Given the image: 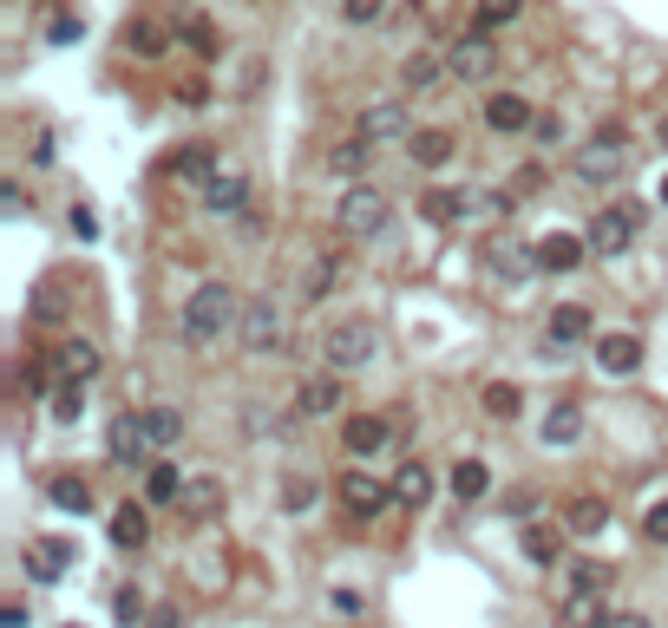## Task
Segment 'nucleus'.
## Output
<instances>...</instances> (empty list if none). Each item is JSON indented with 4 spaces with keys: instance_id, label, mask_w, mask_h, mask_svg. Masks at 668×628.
I'll use <instances>...</instances> for the list:
<instances>
[{
    "instance_id": "f257e3e1",
    "label": "nucleus",
    "mask_w": 668,
    "mask_h": 628,
    "mask_svg": "<svg viewBox=\"0 0 668 628\" xmlns=\"http://www.w3.org/2000/svg\"><path fill=\"white\" fill-rule=\"evenodd\" d=\"M243 321V301H236V288L229 281H204L191 301H184V348H210V341H223L229 328Z\"/></svg>"
},
{
    "instance_id": "f03ea898",
    "label": "nucleus",
    "mask_w": 668,
    "mask_h": 628,
    "mask_svg": "<svg viewBox=\"0 0 668 628\" xmlns=\"http://www.w3.org/2000/svg\"><path fill=\"white\" fill-rule=\"evenodd\" d=\"M643 216H649V204H636V197H623V204H609V209H596L590 216V249L596 256H623L629 243H636V229H643Z\"/></svg>"
},
{
    "instance_id": "7ed1b4c3",
    "label": "nucleus",
    "mask_w": 668,
    "mask_h": 628,
    "mask_svg": "<svg viewBox=\"0 0 668 628\" xmlns=\"http://www.w3.org/2000/svg\"><path fill=\"white\" fill-rule=\"evenodd\" d=\"M623 164H629V132L609 119V125H596V138L577 151V177H584V184H609V177H623Z\"/></svg>"
},
{
    "instance_id": "20e7f679",
    "label": "nucleus",
    "mask_w": 668,
    "mask_h": 628,
    "mask_svg": "<svg viewBox=\"0 0 668 628\" xmlns=\"http://www.w3.org/2000/svg\"><path fill=\"white\" fill-rule=\"evenodd\" d=\"M373 353H380V334H373L368 321H335V328L321 334V360H328L335 373H354V367H368Z\"/></svg>"
},
{
    "instance_id": "39448f33",
    "label": "nucleus",
    "mask_w": 668,
    "mask_h": 628,
    "mask_svg": "<svg viewBox=\"0 0 668 628\" xmlns=\"http://www.w3.org/2000/svg\"><path fill=\"white\" fill-rule=\"evenodd\" d=\"M387 216H393V204H387L373 184H354V191L335 204V223H341V236H354V243L380 236V229H387Z\"/></svg>"
},
{
    "instance_id": "423d86ee",
    "label": "nucleus",
    "mask_w": 668,
    "mask_h": 628,
    "mask_svg": "<svg viewBox=\"0 0 668 628\" xmlns=\"http://www.w3.org/2000/svg\"><path fill=\"white\" fill-rule=\"evenodd\" d=\"M445 66H452V79H465V85H485V79L499 72V47H492V33H485V27L459 33L452 53H445Z\"/></svg>"
},
{
    "instance_id": "0eeeda50",
    "label": "nucleus",
    "mask_w": 668,
    "mask_h": 628,
    "mask_svg": "<svg viewBox=\"0 0 668 628\" xmlns=\"http://www.w3.org/2000/svg\"><path fill=\"white\" fill-rule=\"evenodd\" d=\"M387 504H393V485H387L380 472H368V465H361V472H341V511H348L354 524H373Z\"/></svg>"
},
{
    "instance_id": "6e6552de",
    "label": "nucleus",
    "mask_w": 668,
    "mask_h": 628,
    "mask_svg": "<svg viewBox=\"0 0 668 628\" xmlns=\"http://www.w3.org/2000/svg\"><path fill=\"white\" fill-rule=\"evenodd\" d=\"M531 249H537V269H544V276H571V269H584L590 236H577V229H551V236H537Z\"/></svg>"
},
{
    "instance_id": "1a4fd4ad",
    "label": "nucleus",
    "mask_w": 668,
    "mask_h": 628,
    "mask_svg": "<svg viewBox=\"0 0 668 628\" xmlns=\"http://www.w3.org/2000/svg\"><path fill=\"white\" fill-rule=\"evenodd\" d=\"M236 328H243V348H249V353L282 348V308H276V301H263V295L243 308V321H236Z\"/></svg>"
},
{
    "instance_id": "9d476101",
    "label": "nucleus",
    "mask_w": 668,
    "mask_h": 628,
    "mask_svg": "<svg viewBox=\"0 0 668 628\" xmlns=\"http://www.w3.org/2000/svg\"><path fill=\"white\" fill-rule=\"evenodd\" d=\"M485 125H492L499 138H518V132L537 125V105H531L524 92H492V99H485Z\"/></svg>"
},
{
    "instance_id": "9b49d317",
    "label": "nucleus",
    "mask_w": 668,
    "mask_h": 628,
    "mask_svg": "<svg viewBox=\"0 0 668 628\" xmlns=\"http://www.w3.org/2000/svg\"><path fill=\"white\" fill-rule=\"evenodd\" d=\"M105 452L119 459V465H138L151 452V439H145V413H119L112 425H105Z\"/></svg>"
},
{
    "instance_id": "f8f14e48",
    "label": "nucleus",
    "mask_w": 668,
    "mask_h": 628,
    "mask_svg": "<svg viewBox=\"0 0 668 628\" xmlns=\"http://www.w3.org/2000/svg\"><path fill=\"white\" fill-rule=\"evenodd\" d=\"M112 544H119V550H145L151 544V504L145 497L112 504Z\"/></svg>"
},
{
    "instance_id": "ddd939ff",
    "label": "nucleus",
    "mask_w": 668,
    "mask_h": 628,
    "mask_svg": "<svg viewBox=\"0 0 668 628\" xmlns=\"http://www.w3.org/2000/svg\"><path fill=\"white\" fill-rule=\"evenodd\" d=\"M243 204H249V177H243L236 164H223L217 177H204V209H210V216H236Z\"/></svg>"
},
{
    "instance_id": "4468645a",
    "label": "nucleus",
    "mask_w": 668,
    "mask_h": 628,
    "mask_svg": "<svg viewBox=\"0 0 668 628\" xmlns=\"http://www.w3.org/2000/svg\"><path fill=\"white\" fill-rule=\"evenodd\" d=\"M20 569H27L33 583H53L60 569H73V544H66V537H60V544H53V537H33V544L20 550Z\"/></svg>"
},
{
    "instance_id": "2eb2a0df",
    "label": "nucleus",
    "mask_w": 668,
    "mask_h": 628,
    "mask_svg": "<svg viewBox=\"0 0 668 628\" xmlns=\"http://www.w3.org/2000/svg\"><path fill=\"white\" fill-rule=\"evenodd\" d=\"M387 439H393V419H380V413H354L348 425H341V445H348V459H373Z\"/></svg>"
},
{
    "instance_id": "dca6fc26",
    "label": "nucleus",
    "mask_w": 668,
    "mask_h": 628,
    "mask_svg": "<svg viewBox=\"0 0 668 628\" xmlns=\"http://www.w3.org/2000/svg\"><path fill=\"white\" fill-rule=\"evenodd\" d=\"M393 504H400V511H427V504H433V465H427V459H407V465L393 472Z\"/></svg>"
},
{
    "instance_id": "f3484780",
    "label": "nucleus",
    "mask_w": 668,
    "mask_h": 628,
    "mask_svg": "<svg viewBox=\"0 0 668 628\" xmlns=\"http://www.w3.org/2000/svg\"><path fill=\"white\" fill-rule=\"evenodd\" d=\"M361 138L368 144H387V138H413V125H407V105L400 99H380L361 112Z\"/></svg>"
},
{
    "instance_id": "a211bd4d",
    "label": "nucleus",
    "mask_w": 668,
    "mask_h": 628,
    "mask_svg": "<svg viewBox=\"0 0 668 628\" xmlns=\"http://www.w3.org/2000/svg\"><path fill=\"white\" fill-rule=\"evenodd\" d=\"M590 308H584V301H557V308H551V321H544V334H551V341H557V348H577V341H590Z\"/></svg>"
},
{
    "instance_id": "6ab92c4d",
    "label": "nucleus",
    "mask_w": 668,
    "mask_h": 628,
    "mask_svg": "<svg viewBox=\"0 0 668 628\" xmlns=\"http://www.w3.org/2000/svg\"><path fill=\"white\" fill-rule=\"evenodd\" d=\"M407 151H413V164H420V171H445V164H452V151H459V138H452L445 125H420V132L407 138Z\"/></svg>"
},
{
    "instance_id": "aec40b11",
    "label": "nucleus",
    "mask_w": 668,
    "mask_h": 628,
    "mask_svg": "<svg viewBox=\"0 0 668 628\" xmlns=\"http://www.w3.org/2000/svg\"><path fill=\"white\" fill-rule=\"evenodd\" d=\"M596 367L616 373V380L636 373V367H643V334H603V341H596Z\"/></svg>"
},
{
    "instance_id": "412c9836",
    "label": "nucleus",
    "mask_w": 668,
    "mask_h": 628,
    "mask_svg": "<svg viewBox=\"0 0 668 628\" xmlns=\"http://www.w3.org/2000/svg\"><path fill=\"white\" fill-rule=\"evenodd\" d=\"M217 151L210 144H177L171 157H164V177H217Z\"/></svg>"
},
{
    "instance_id": "4be33fe9",
    "label": "nucleus",
    "mask_w": 668,
    "mask_h": 628,
    "mask_svg": "<svg viewBox=\"0 0 668 628\" xmlns=\"http://www.w3.org/2000/svg\"><path fill=\"white\" fill-rule=\"evenodd\" d=\"M184 485H191V478H184L171 459H151V472H145V504H177V497H184Z\"/></svg>"
},
{
    "instance_id": "5701e85b",
    "label": "nucleus",
    "mask_w": 668,
    "mask_h": 628,
    "mask_svg": "<svg viewBox=\"0 0 668 628\" xmlns=\"http://www.w3.org/2000/svg\"><path fill=\"white\" fill-rule=\"evenodd\" d=\"M584 439V406L577 400H557L551 419H544V445H577Z\"/></svg>"
},
{
    "instance_id": "b1692460",
    "label": "nucleus",
    "mask_w": 668,
    "mask_h": 628,
    "mask_svg": "<svg viewBox=\"0 0 668 628\" xmlns=\"http://www.w3.org/2000/svg\"><path fill=\"white\" fill-rule=\"evenodd\" d=\"M524 557L537 563V569H551V563L564 557V531H557V524H524Z\"/></svg>"
},
{
    "instance_id": "393cba45",
    "label": "nucleus",
    "mask_w": 668,
    "mask_h": 628,
    "mask_svg": "<svg viewBox=\"0 0 668 628\" xmlns=\"http://www.w3.org/2000/svg\"><path fill=\"white\" fill-rule=\"evenodd\" d=\"M485 491H492V465H485V459H459V465H452V497H459V504H479Z\"/></svg>"
},
{
    "instance_id": "a878e982",
    "label": "nucleus",
    "mask_w": 668,
    "mask_h": 628,
    "mask_svg": "<svg viewBox=\"0 0 668 628\" xmlns=\"http://www.w3.org/2000/svg\"><path fill=\"white\" fill-rule=\"evenodd\" d=\"M609 524V504L596 497V491H584V497H571V511H564V531H577V537H596Z\"/></svg>"
},
{
    "instance_id": "bb28decb",
    "label": "nucleus",
    "mask_w": 668,
    "mask_h": 628,
    "mask_svg": "<svg viewBox=\"0 0 668 628\" xmlns=\"http://www.w3.org/2000/svg\"><path fill=\"white\" fill-rule=\"evenodd\" d=\"M177 504H184V517H191V524H204V517H217V511H223V485H217V478H191Z\"/></svg>"
},
{
    "instance_id": "cd10ccee",
    "label": "nucleus",
    "mask_w": 668,
    "mask_h": 628,
    "mask_svg": "<svg viewBox=\"0 0 668 628\" xmlns=\"http://www.w3.org/2000/svg\"><path fill=\"white\" fill-rule=\"evenodd\" d=\"M335 406H341V380H335V373L308 380V387L296 393V413H301V419H315V413H335Z\"/></svg>"
},
{
    "instance_id": "c85d7f7f",
    "label": "nucleus",
    "mask_w": 668,
    "mask_h": 628,
    "mask_svg": "<svg viewBox=\"0 0 668 628\" xmlns=\"http://www.w3.org/2000/svg\"><path fill=\"white\" fill-rule=\"evenodd\" d=\"M145 439H151V452H171V445L184 439V413H177V406H151V413H145Z\"/></svg>"
},
{
    "instance_id": "c756f323",
    "label": "nucleus",
    "mask_w": 668,
    "mask_h": 628,
    "mask_svg": "<svg viewBox=\"0 0 668 628\" xmlns=\"http://www.w3.org/2000/svg\"><path fill=\"white\" fill-rule=\"evenodd\" d=\"M465 209H472V191H427L420 197V216L427 223H459Z\"/></svg>"
},
{
    "instance_id": "7c9ffc66",
    "label": "nucleus",
    "mask_w": 668,
    "mask_h": 628,
    "mask_svg": "<svg viewBox=\"0 0 668 628\" xmlns=\"http://www.w3.org/2000/svg\"><path fill=\"white\" fill-rule=\"evenodd\" d=\"M92 373H99V348H92V341H66V348H60V380L85 387Z\"/></svg>"
},
{
    "instance_id": "2f4dec72",
    "label": "nucleus",
    "mask_w": 668,
    "mask_h": 628,
    "mask_svg": "<svg viewBox=\"0 0 668 628\" xmlns=\"http://www.w3.org/2000/svg\"><path fill=\"white\" fill-rule=\"evenodd\" d=\"M47 491H53V504H60V511H73V517H85V511H92V485H85V478H73V472H53V478H47Z\"/></svg>"
},
{
    "instance_id": "473e14b6",
    "label": "nucleus",
    "mask_w": 668,
    "mask_h": 628,
    "mask_svg": "<svg viewBox=\"0 0 668 628\" xmlns=\"http://www.w3.org/2000/svg\"><path fill=\"white\" fill-rule=\"evenodd\" d=\"M368 157H373V144L354 132V138H341L335 151H328V171H341V177H361V171H368Z\"/></svg>"
},
{
    "instance_id": "72a5a7b5",
    "label": "nucleus",
    "mask_w": 668,
    "mask_h": 628,
    "mask_svg": "<svg viewBox=\"0 0 668 628\" xmlns=\"http://www.w3.org/2000/svg\"><path fill=\"white\" fill-rule=\"evenodd\" d=\"M557 622H564V628H596V622H609V616H603V596H596V589H577V596L564 603V616H557Z\"/></svg>"
},
{
    "instance_id": "f704fd0d",
    "label": "nucleus",
    "mask_w": 668,
    "mask_h": 628,
    "mask_svg": "<svg viewBox=\"0 0 668 628\" xmlns=\"http://www.w3.org/2000/svg\"><path fill=\"white\" fill-rule=\"evenodd\" d=\"M479 406H485L492 419H518V413H524V393L512 387V380H492V387L479 393Z\"/></svg>"
},
{
    "instance_id": "c9c22d12",
    "label": "nucleus",
    "mask_w": 668,
    "mask_h": 628,
    "mask_svg": "<svg viewBox=\"0 0 668 628\" xmlns=\"http://www.w3.org/2000/svg\"><path fill=\"white\" fill-rule=\"evenodd\" d=\"M440 72H452V66H445L440 53H427V47H420V53H407V66H400V79L427 92V85H440Z\"/></svg>"
},
{
    "instance_id": "e433bc0d",
    "label": "nucleus",
    "mask_w": 668,
    "mask_h": 628,
    "mask_svg": "<svg viewBox=\"0 0 668 628\" xmlns=\"http://www.w3.org/2000/svg\"><path fill=\"white\" fill-rule=\"evenodd\" d=\"M177 33H184V40H191V47H197L204 60H217L223 33H217V27H210V20H204V13H184V27H177Z\"/></svg>"
},
{
    "instance_id": "4c0bfd02",
    "label": "nucleus",
    "mask_w": 668,
    "mask_h": 628,
    "mask_svg": "<svg viewBox=\"0 0 668 628\" xmlns=\"http://www.w3.org/2000/svg\"><path fill=\"white\" fill-rule=\"evenodd\" d=\"M518 13H524V0H479V13H472V20L492 33V27H512Z\"/></svg>"
},
{
    "instance_id": "58836bf2",
    "label": "nucleus",
    "mask_w": 668,
    "mask_h": 628,
    "mask_svg": "<svg viewBox=\"0 0 668 628\" xmlns=\"http://www.w3.org/2000/svg\"><path fill=\"white\" fill-rule=\"evenodd\" d=\"M335 262H341V256H315V269L301 276V295H308V301H321V295L335 288Z\"/></svg>"
},
{
    "instance_id": "ea45409f",
    "label": "nucleus",
    "mask_w": 668,
    "mask_h": 628,
    "mask_svg": "<svg viewBox=\"0 0 668 628\" xmlns=\"http://www.w3.org/2000/svg\"><path fill=\"white\" fill-rule=\"evenodd\" d=\"M125 40H132V47H138V53H145V60H157V53H164V47H171V33H164V27H151V20H138V27H132V33H125Z\"/></svg>"
},
{
    "instance_id": "a19ab883",
    "label": "nucleus",
    "mask_w": 668,
    "mask_h": 628,
    "mask_svg": "<svg viewBox=\"0 0 668 628\" xmlns=\"http://www.w3.org/2000/svg\"><path fill=\"white\" fill-rule=\"evenodd\" d=\"M79 406H85V400H79V387H73V380H60V387H53V419H60V425H73Z\"/></svg>"
},
{
    "instance_id": "79ce46f5",
    "label": "nucleus",
    "mask_w": 668,
    "mask_h": 628,
    "mask_svg": "<svg viewBox=\"0 0 668 628\" xmlns=\"http://www.w3.org/2000/svg\"><path fill=\"white\" fill-rule=\"evenodd\" d=\"M112 616H119V622L132 628V622H138V616H145V596H138V589H132V583H125V589H119V596H112Z\"/></svg>"
},
{
    "instance_id": "37998d69",
    "label": "nucleus",
    "mask_w": 668,
    "mask_h": 628,
    "mask_svg": "<svg viewBox=\"0 0 668 628\" xmlns=\"http://www.w3.org/2000/svg\"><path fill=\"white\" fill-rule=\"evenodd\" d=\"M609 576H616L609 563H577V589H596V596H603V589H609Z\"/></svg>"
},
{
    "instance_id": "c03bdc74",
    "label": "nucleus",
    "mask_w": 668,
    "mask_h": 628,
    "mask_svg": "<svg viewBox=\"0 0 668 628\" xmlns=\"http://www.w3.org/2000/svg\"><path fill=\"white\" fill-rule=\"evenodd\" d=\"M282 504H289V511H308V504H315V485H308V478H282Z\"/></svg>"
},
{
    "instance_id": "a18cd8bd",
    "label": "nucleus",
    "mask_w": 668,
    "mask_h": 628,
    "mask_svg": "<svg viewBox=\"0 0 668 628\" xmlns=\"http://www.w3.org/2000/svg\"><path fill=\"white\" fill-rule=\"evenodd\" d=\"M643 537H649V544H668V497H662V504H649V517H643Z\"/></svg>"
},
{
    "instance_id": "49530a36",
    "label": "nucleus",
    "mask_w": 668,
    "mask_h": 628,
    "mask_svg": "<svg viewBox=\"0 0 668 628\" xmlns=\"http://www.w3.org/2000/svg\"><path fill=\"white\" fill-rule=\"evenodd\" d=\"M341 20L368 27V20H380V0H341Z\"/></svg>"
},
{
    "instance_id": "de8ad7c7",
    "label": "nucleus",
    "mask_w": 668,
    "mask_h": 628,
    "mask_svg": "<svg viewBox=\"0 0 668 628\" xmlns=\"http://www.w3.org/2000/svg\"><path fill=\"white\" fill-rule=\"evenodd\" d=\"M73 236H85V243L99 236V216H92V209H85V204H73Z\"/></svg>"
},
{
    "instance_id": "09e8293b",
    "label": "nucleus",
    "mask_w": 668,
    "mask_h": 628,
    "mask_svg": "<svg viewBox=\"0 0 668 628\" xmlns=\"http://www.w3.org/2000/svg\"><path fill=\"white\" fill-rule=\"evenodd\" d=\"M531 132L551 144V138H564V119H557V112H537V125H531Z\"/></svg>"
},
{
    "instance_id": "8fccbe9b",
    "label": "nucleus",
    "mask_w": 668,
    "mask_h": 628,
    "mask_svg": "<svg viewBox=\"0 0 668 628\" xmlns=\"http://www.w3.org/2000/svg\"><path fill=\"white\" fill-rule=\"evenodd\" d=\"M537 184H544V164H524L518 177H512V191H518V197H524V191H537Z\"/></svg>"
},
{
    "instance_id": "3c124183",
    "label": "nucleus",
    "mask_w": 668,
    "mask_h": 628,
    "mask_svg": "<svg viewBox=\"0 0 668 628\" xmlns=\"http://www.w3.org/2000/svg\"><path fill=\"white\" fill-rule=\"evenodd\" d=\"M603 628H656V622H649L643 609H623V616H609V622H603Z\"/></svg>"
},
{
    "instance_id": "603ef678",
    "label": "nucleus",
    "mask_w": 668,
    "mask_h": 628,
    "mask_svg": "<svg viewBox=\"0 0 668 628\" xmlns=\"http://www.w3.org/2000/svg\"><path fill=\"white\" fill-rule=\"evenodd\" d=\"M145 628H177V609H171V603H157V609L145 616Z\"/></svg>"
},
{
    "instance_id": "864d4df0",
    "label": "nucleus",
    "mask_w": 668,
    "mask_h": 628,
    "mask_svg": "<svg viewBox=\"0 0 668 628\" xmlns=\"http://www.w3.org/2000/svg\"><path fill=\"white\" fill-rule=\"evenodd\" d=\"M662 204H668V177H662Z\"/></svg>"
},
{
    "instance_id": "5fc2aeb1",
    "label": "nucleus",
    "mask_w": 668,
    "mask_h": 628,
    "mask_svg": "<svg viewBox=\"0 0 668 628\" xmlns=\"http://www.w3.org/2000/svg\"><path fill=\"white\" fill-rule=\"evenodd\" d=\"M662 144H668V119H662Z\"/></svg>"
}]
</instances>
